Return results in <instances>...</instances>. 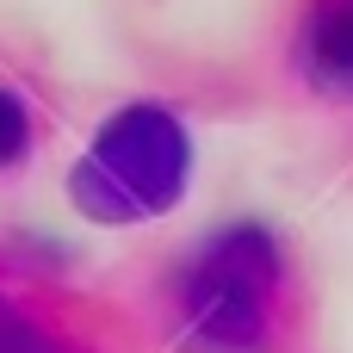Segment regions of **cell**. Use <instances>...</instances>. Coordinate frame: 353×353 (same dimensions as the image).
<instances>
[{
    "instance_id": "1",
    "label": "cell",
    "mask_w": 353,
    "mask_h": 353,
    "mask_svg": "<svg viewBox=\"0 0 353 353\" xmlns=\"http://www.w3.org/2000/svg\"><path fill=\"white\" fill-rule=\"evenodd\" d=\"M180 180H186V137H180V124L168 112H155V105H130L81 155L74 199H81L87 217L124 223V217L168 211Z\"/></svg>"
},
{
    "instance_id": "2",
    "label": "cell",
    "mask_w": 353,
    "mask_h": 353,
    "mask_svg": "<svg viewBox=\"0 0 353 353\" xmlns=\"http://www.w3.org/2000/svg\"><path fill=\"white\" fill-rule=\"evenodd\" d=\"M273 279H279V254L261 230H230L205 248V261L192 267V285H186V310H192V329H205L211 341H254L261 335V316L273 304Z\"/></svg>"
},
{
    "instance_id": "3",
    "label": "cell",
    "mask_w": 353,
    "mask_h": 353,
    "mask_svg": "<svg viewBox=\"0 0 353 353\" xmlns=\"http://www.w3.org/2000/svg\"><path fill=\"white\" fill-rule=\"evenodd\" d=\"M310 62L323 81L353 87V0H323L310 19Z\"/></svg>"
},
{
    "instance_id": "4",
    "label": "cell",
    "mask_w": 353,
    "mask_h": 353,
    "mask_svg": "<svg viewBox=\"0 0 353 353\" xmlns=\"http://www.w3.org/2000/svg\"><path fill=\"white\" fill-rule=\"evenodd\" d=\"M19 149H25V112L19 99L0 93V161H19Z\"/></svg>"
}]
</instances>
